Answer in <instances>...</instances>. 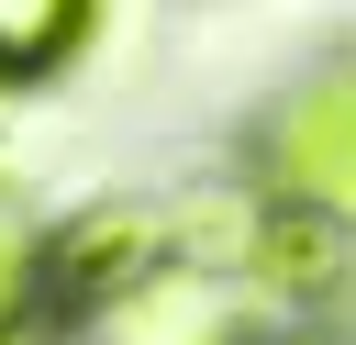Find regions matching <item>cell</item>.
Instances as JSON below:
<instances>
[{"label":"cell","instance_id":"6da1fadb","mask_svg":"<svg viewBox=\"0 0 356 345\" xmlns=\"http://www.w3.org/2000/svg\"><path fill=\"white\" fill-rule=\"evenodd\" d=\"M267 189L289 200V211H356V78H323V89H300L289 111H278V134H267Z\"/></svg>","mask_w":356,"mask_h":345},{"label":"cell","instance_id":"7a4b0ae2","mask_svg":"<svg viewBox=\"0 0 356 345\" xmlns=\"http://www.w3.org/2000/svg\"><path fill=\"white\" fill-rule=\"evenodd\" d=\"M100 345H245V312L211 267H156L100 312Z\"/></svg>","mask_w":356,"mask_h":345},{"label":"cell","instance_id":"3957f363","mask_svg":"<svg viewBox=\"0 0 356 345\" xmlns=\"http://www.w3.org/2000/svg\"><path fill=\"white\" fill-rule=\"evenodd\" d=\"M89 11L78 0H0V78H44L56 56H78Z\"/></svg>","mask_w":356,"mask_h":345},{"label":"cell","instance_id":"277c9868","mask_svg":"<svg viewBox=\"0 0 356 345\" xmlns=\"http://www.w3.org/2000/svg\"><path fill=\"white\" fill-rule=\"evenodd\" d=\"M33 278H44V245H33V223H22L11 200H0V323H11L22 300H33Z\"/></svg>","mask_w":356,"mask_h":345}]
</instances>
